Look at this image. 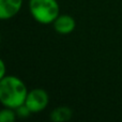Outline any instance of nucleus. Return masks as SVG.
<instances>
[{"mask_svg": "<svg viewBox=\"0 0 122 122\" xmlns=\"http://www.w3.org/2000/svg\"><path fill=\"white\" fill-rule=\"evenodd\" d=\"M28 92L26 84L17 76L5 75L0 79V102L3 107L16 109L25 104Z\"/></svg>", "mask_w": 122, "mask_h": 122, "instance_id": "f257e3e1", "label": "nucleus"}, {"mask_svg": "<svg viewBox=\"0 0 122 122\" xmlns=\"http://www.w3.org/2000/svg\"><path fill=\"white\" fill-rule=\"evenodd\" d=\"M28 6L32 18L41 25H51L60 15L57 0H29Z\"/></svg>", "mask_w": 122, "mask_h": 122, "instance_id": "f03ea898", "label": "nucleus"}, {"mask_svg": "<svg viewBox=\"0 0 122 122\" xmlns=\"http://www.w3.org/2000/svg\"><path fill=\"white\" fill-rule=\"evenodd\" d=\"M25 104L32 114H39L46 109L49 104V95L43 88H34L28 92Z\"/></svg>", "mask_w": 122, "mask_h": 122, "instance_id": "7ed1b4c3", "label": "nucleus"}, {"mask_svg": "<svg viewBox=\"0 0 122 122\" xmlns=\"http://www.w3.org/2000/svg\"><path fill=\"white\" fill-rule=\"evenodd\" d=\"M23 6V0H0V19L8 20L15 17Z\"/></svg>", "mask_w": 122, "mask_h": 122, "instance_id": "20e7f679", "label": "nucleus"}, {"mask_svg": "<svg viewBox=\"0 0 122 122\" xmlns=\"http://www.w3.org/2000/svg\"><path fill=\"white\" fill-rule=\"evenodd\" d=\"M53 27L59 34H70L75 30L76 20L69 14H60L53 23Z\"/></svg>", "mask_w": 122, "mask_h": 122, "instance_id": "39448f33", "label": "nucleus"}, {"mask_svg": "<svg viewBox=\"0 0 122 122\" xmlns=\"http://www.w3.org/2000/svg\"><path fill=\"white\" fill-rule=\"evenodd\" d=\"M72 117H73V110L69 106H58L51 110L49 118L54 122H65L71 120Z\"/></svg>", "mask_w": 122, "mask_h": 122, "instance_id": "423d86ee", "label": "nucleus"}, {"mask_svg": "<svg viewBox=\"0 0 122 122\" xmlns=\"http://www.w3.org/2000/svg\"><path fill=\"white\" fill-rule=\"evenodd\" d=\"M17 118L15 109L9 107H4L0 112V122H14Z\"/></svg>", "mask_w": 122, "mask_h": 122, "instance_id": "0eeeda50", "label": "nucleus"}, {"mask_svg": "<svg viewBox=\"0 0 122 122\" xmlns=\"http://www.w3.org/2000/svg\"><path fill=\"white\" fill-rule=\"evenodd\" d=\"M15 112H16L17 118H28V117L32 114L31 110L28 108V106L26 105V104H23V105H20L19 107H17L16 109H15Z\"/></svg>", "mask_w": 122, "mask_h": 122, "instance_id": "6e6552de", "label": "nucleus"}, {"mask_svg": "<svg viewBox=\"0 0 122 122\" xmlns=\"http://www.w3.org/2000/svg\"><path fill=\"white\" fill-rule=\"evenodd\" d=\"M0 66H1V69H0V79H1V78H3L4 76L6 75L5 63H4V61H3V60L0 61Z\"/></svg>", "mask_w": 122, "mask_h": 122, "instance_id": "1a4fd4ad", "label": "nucleus"}]
</instances>
